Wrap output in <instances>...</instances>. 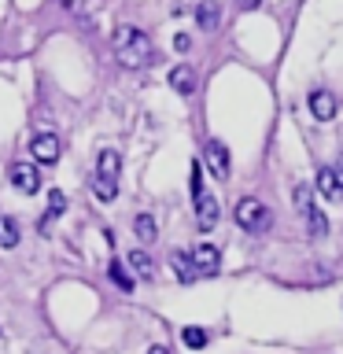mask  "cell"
Instances as JSON below:
<instances>
[{
	"label": "cell",
	"mask_w": 343,
	"mask_h": 354,
	"mask_svg": "<svg viewBox=\"0 0 343 354\" xmlns=\"http://www.w3.org/2000/svg\"><path fill=\"white\" fill-rule=\"evenodd\" d=\"M111 44H115L118 59L126 63V66H140V63L151 59V41H148V33H144V30L118 26L115 37H111Z\"/></svg>",
	"instance_id": "cell-1"
},
{
	"label": "cell",
	"mask_w": 343,
	"mask_h": 354,
	"mask_svg": "<svg viewBox=\"0 0 343 354\" xmlns=\"http://www.w3.org/2000/svg\"><path fill=\"white\" fill-rule=\"evenodd\" d=\"M270 207L259 203V199H251V196H243L240 203H237V225L240 229H248V232H266L270 229Z\"/></svg>",
	"instance_id": "cell-2"
},
{
	"label": "cell",
	"mask_w": 343,
	"mask_h": 354,
	"mask_svg": "<svg viewBox=\"0 0 343 354\" xmlns=\"http://www.w3.org/2000/svg\"><path fill=\"white\" fill-rule=\"evenodd\" d=\"M11 185H15L22 196H37L41 192L37 166H33V162H15V166H11Z\"/></svg>",
	"instance_id": "cell-3"
},
{
	"label": "cell",
	"mask_w": 343,
	"mask_h": 354,
	"mask_svg": "<svg viewBox=\"0 0 343 354\" xmlns=\"http://www.w3.org/2000/svg\"><path fill=\"white\" fill-rule=\"evenodd\" d=\"M203 155H207V166H210V174H214L218 181H225V177H229V170H232V159H229V148H225V144H221V140H207Z\"/></svg>",
	"instance_id": "cell-4"
},
{
	"label": "cell",
	"mask_w": 343,
	"mask_h": 354,
	"mask_svg": "<svg viewBox=\"0 0 343 354\" xmlns=\"http://www.w3.org/2000/svg\"><path fill=\"white\" fill-rule=\"evenodd\" d=\"M30 151H33V159L37 162H59V155H63V144H59V137L55 133H37L33 137V144H30Z\"/></svg>",
	"instance_id": "cell-5"
},
{
	"label": "cell",
	"mask_w": 343,
	"mask_h": 354,
	"mask_svg": "<svg viewBox=\"0 0 343 354\" xmlns=\"http://www.w3.org/2000/svg\"><path fill=\"white\" fill-rule=\"evenodd\" d=\"M336 111H340V100L332 96L328 88H314V93H310V115H314L317 122H332Z\"/></svg>",
	"instance_id": "cell-6"
},
{
	"label": "cell",
	"mask_w": 343,
	"mask_h": 354,
	"mask_svg": "<svg viewBox=\"0 0 343 354\" xmlns=\"http://www.w3.org/2000/svg\"><path fill=\"white\" fill-rule=\"evenodd\" d=\"M196 225H199V232H210L218 225V199L210 192H203L196 199Z\"/></svg>",
	"instance_id": "cell-7"
},
{
	"label": "cell",
	"mask_w": 343,
	"mask_h": 354,
	"mask_svg": "<svg viewBox=\"0 0 343 354\" xmlns=\"http://www.w3.org/2000/svg\"><path fill=\"white\" fill-rule=\"evenodd\" d=\"M192 262H196V270L199 273H218V266H221V251L214 248V243H199V248L192 251Z\"/></svg>",
	"instance_id": "cell-8"
},
{
	"label": "cell",
	"mask_w": 343,
	"mask_h": 354,
	"mask_svg": "<svg viewBox=\"0 0 343 354\" xmlns=\"http://www.w3.org/2000/svg\"><path fill=\"white\" fill-rule=\"evenodd\" d=\"M118 170H122V155L115 148H104L96 155V177H107V181H118Z\"/></svg>",
	"instance_id": "cell-9"
},
{
	"label": "cell",
	"mask_w": 343,
	"mask_h": 354,
	"mask_svg": "<svg viewBox=\"0 0 343 354\" xmlns=\"http://www.w3.org/2000/svg\"><path fill=\"white\" fill-rule=\"evenodd\" d=\"M170 88H177L181 96H188V93H196V71L188 63H177L174 71H170Z\"/></svg>",
	"instance_id": "cell-10"
},
{
	"label": "cell",
	"mask_w": 343,
	"mask_h": 354,
	"mask_svg": "<svg viewBox=\"0 0 343 354\" xmlns=\"http://www.w3.org/2000/svg\"><path fill=\"white\" fill-rule=\"evenodd\" d=\"M314 185H317V192L325 196V199H336L343 188H340V177H336V166H321L317 177H314Z\"/></svg>",
	"instance_id": "cell-11"
},
{
	"label": "cell",
	"mask_w": 343,
	"mask_h": 354,
	"mask_svg": "<svg viewBox=\"0 0 343 354\" xmlns=\"http://www.w3.org/2000/svg\"><path fill=\"white\" fill-rule=\"evenodd\" d=\"M174 273H177V281H185V284H192L196 281V262H192V254H185V251H174Z\"/></svg>",
	"instance_id": "cell-12"
},
{
	"label": "cell",
	"mask_w": 343,
	"mask_h": 354,
	"mask_svg": "<svg viewBox=\"0 0 343 354\" xmlns=\"http://www.w3.org/2000/svg\"><path fill=\"white\" fill-rule=\"evenodd\" d=\"M19 243V221L0 214V248H15Z\"/></svg>",
	"instance_id": "cell-13"
},
{
	"label": "cell",
	"mask_w": 343,
	"mask_h": 354,
	"mask_svg": "<svg viewBox=\"0 0 343 354\" xmlns=\"http://www.w3.org/2000/svg\"><path fill=\"white\" fill-rule=\"evenodd\" d=\"M133 229H137V236H140L144 243H151L155 236H159V225H155L151 214H137V218H133Z\"/></svg>",
	"instance_id": "cell-14"
},
{
	"label": "cell",
	"mask_w": 343,
	"mask_h": 354,
	"mask_svg": "<svg viewBox=\"0 0 343 354\" xmlns=\"http://www.w3.org/2000/svg\"><path fill=\"white\" fill-rule=\"evenodd\" d=\"M196 22H199V30H214V26H218V8L210 4V0H199Z\"/></svg>",
	"instance_id": "cell-15"
},
{
	"label": "cell",
	"mask_w": 343,
	"mask_h": 354,
	"mask_svg": "<svg viewBox=\"0 0 343 354\" xmlns=\"http://www.w3.org/2000/svg\"><path fill=\"white\" fill-rule=\"evenodd\" d=\"M306 229H310V236H314V240L328 236V218H325V214H321V210L314 207V210L306 214Z\"/></svg>",
	"instance_id": "cell-16"
},
{
	"label": "cell",
	"mask_w": 343,
	"mask_h": 354,
	"mask_svg": "<svg viewBox=\"0 0 343 354\" xmlns=\"http://www.w3.org/2000/svg\"><path fill=\"white\" fill-rule=\"evenodd\" d=\"M295 210L299 214H310V210H314V188L310 185H295Z\"/></svg>",
	"instance_id": "cell-17"
},
{
	"label": "cell",
	"mask_w": 343,
	"mask_h": 354,
	"mask_svg": "<svg viewBox=\"0 0 343 354\" xmlns=\"http://www.w3.org/2000/svg\"><path fill=\"white\" fill-rule=\"evenodd\" d=\"M181 339H185V347H192V351H199V347H207V328H199V325H188L185 332H181Z\"/></svg>",
	"instance_id": "cell-18"
},
{
	"label": "cell",
	"mask_w": 343,
	"mask_h": 354,
	"mask_svg": "<svg viewBox=\"0 0 343 354\" xmlns=\"http://www.w3.org/2000/svg\"><path fill=\"white\" fill-rule=\"evenodd\" d=\"M129 266H133V270H137L140 277H151V273H155V270H151V259H148V251H137V248L129 251Z\"/></svg>",
	"instance_id": "cell-19"
},
{
	"label": "cell",
	"mask_w": 343,
	"mask_h": 354,
	"mask_svg": "<svg viewBox=\"0 0 343 354\" xmlns=\"http://www.w3.org/2000/svg\"><path fill=\"white\" fill-rule=\"evenodd\" d=\"M188 177H192V181H188V188H192V199H199V196L207 192V188H203V162H199V159H192V170H188Z\"/></svg>",
	"instance_id": "cell-20"
},
{
	"label": "cell",
	"mask_w": 343,
	"mask_h": 354,
	"mask_svg": "<svg viewBox=\"0 0 343 354\" xmlns=\"http://www.w3.org/2000/svg\"><path fill=\"white\" fill-rule=\"evenodd\" d=\"M107 273H111V281H115L122 292H129V288H133V277L126 273V266H122V262H111V266H107Z\"/></svg>",
	"instance_id": "cell-21"
},
{
	"label": "cell",
	"mask_w": 343,
	"mask_h": 354,
	"mask_svg": "<svg viewBox=\"0 0 343 354\" xmlns=\"http://www.w3.org/2000/svg\"><path fill=\"white\" fill-rule=\"evenodd\" d=\"M93 192L107 203V199H115V196H118V185H115V181H107V177H93Z\"/></svg>",
	"instance_id": "cell-22"
},
{
	"label": "cell",
	"mask_w": 343,
	"mask_h": 354,
	"mask_svg": "<svg viewBox=\"0 0 343 354\" xmlns=\"http://www.w3.org/2000/svg\"><path fill=\"white\" fill-rule=\"evenodd\" d=\"M63 210H66V196L59 192V188H52L48 192V218H59Z\"/></svg>",
	"instance_id": "cell-23"
},
{
	"label": "cell",
	"mask_w": 343,
	"mask_h": 354,
	"mask_svg": "<svg viewBox=\"0 0 343 354\" xmlns=\"http://www.w3.org/2000/svg\"><path fill=\"white\" fill-rule=\"evenodd\" d=\"M188 44H192V37H188V33H177V37H174V48H177V52H188Z\"/></svg>",
	"instance_id": "cell-24"
},
{
	"label": "cell",
	"mask_w": 343,
	"mask_h": 354,
	"mask_svg": "<svg viewBox=\"0 0 343 354\" xmlns=\"http://www.w3.org/2000/svg\"><path fill=\"white\" fill-rule=\"evenodd\" d=\"M237 4H240V8H259L262 0H237Z\"/></svg>",
	"instance_id": "cell-25"
},
{
	"label": "cell",
	"mask_w": 343,
	"mask_h": 354,
	"mask_svg": "<svg viewBox=\"0 0 343 354\" xmlns=\"http://www.w3.org/2000/svg\"><path fill=\"white\" fill-rule=\"evenodd\" d=\"M336 177H340V188H343V155H340V162H336Z\"/></svg>",
	"instance_id": "cell-26"
},
{
	"label": "cell",
	"mask_w": 343,
	"mask_h": 354,
	"mask_svg": "<svg viewBox=\"0 0 343 354\" xmlns=\"http://www.w3.org/2000/svg\"><path fill=\"white\" fill-rule=\"evenodd\" d=\"M148 354H170V351H166V347H151Z\"/></svg>",
	"instance_id": "cell-27"
}]
</instances>
